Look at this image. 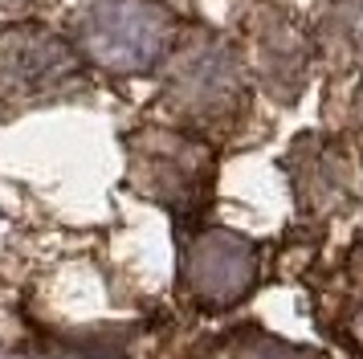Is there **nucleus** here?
Masks as SVG:
<instances>
[{"instance_id": "1", "label": "nucleus", "mask_w": 363, "mask_h": 359, "mask_svg": "<svg viewBox=\"0 0 363 359\" xmlns=\"http://www.w3.org/2000/svg\"><path fill=\"white\" fill-rule=\"evenodd\" d=\"M188 282L204 302H216V306L237 302L253 282V249L241 237L208 233L188 258Z\"/></svg>"}]
</instances>
